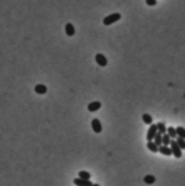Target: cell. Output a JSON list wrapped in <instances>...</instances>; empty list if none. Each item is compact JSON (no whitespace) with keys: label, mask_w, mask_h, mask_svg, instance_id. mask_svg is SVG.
I'll return each instance as SVG.
<instances>
[{"label":"cell","mask_w":185,"mask_h":186,"mask_svg":"<svg viewBox=\"0 0 185 186\" xmlns=\"http://www.w3.org/2000/svg\"><path fill=\"white\" fill-rule=\"evenodd\" d=\"M170 149H171V153L174 154L175 158H181L182 157V149H181L180 146H178V143L175 142L174 139H171V142H170Z\"/></svg>","instance_id":"cell-1"},{"label":"cell","mask_w":185,"mask_h":186,"mask_svg":"<svg viewBox=\"0 0 185 186\" xmlns=\"http://www.w3.org/2000/svg\"><path fill=\"white\" fill-rule=\"evenodd\" d=\"M120 18H121V14H120V13H113V14H110V16L105 17L103 24H105V25H111V24H114V22L118 21Z\"/></svg>","instance_id":"cell-2"},{"label":"cell","mask_w":185,"mask_h":186,"mask_svg":"<svg viewBox=\"0 0 185 186\" xmlns=\"http://www.w3.org/2000/svg\"><path fill=\"white\" fill-rule=\"evenodd\" d=\"M156 133H157V125L156 124H150V127H149L148 129V133H146V139H148V142L149 140H153L154 136H156Z\"/></svg>","instance_id":"cell-3"},{"label":"cell","mask_w":185,"mask_h":186,"mask_svg":"<svg viewBox=\"0 0 185 186\" xmlns=\"http://www.w3.org/2000/svg\"><path fill=\"white\" fill-rule=\"evenodd\" d=\"M95 60H96V64H97V65H100V67H106V65H107V59H106L105 54L97 53L95 56Z\"/></svg>","instance_id":"cell-4"},{"label":"cell","mask_w":185,"mask_h":186,"mask_svg":"<svg viewBox=\"0 0 185 186\" xmlns=\"http://www.w3.org/2000/svg\"><path fill=\"white\" fill-rule=\"evenodd\" d=\"M75 186H92L90 179H82V178H75L74 179Z\"/></svg>","instance_id":"cell-5"},{"label":"cell","mask_w":185,"mask_h":186,"mask_svg":"<svg viewBox=\"0 0 185 186\" xmlns=\"http://www.w3.org/2000/svg\"><path fill=\"white\" fill-rule=\"evenodd\" d=\"M159 153H162V154L166 156V157H170V156H173V153H171V149H170V146H164V144L159 146Z\"/></svg>","instance_id":"cell-6"},{"label":"cell","mask_w":185,"mask_h":186,"mask_svg":"<svg viewBox=\"0 0 185 186\" xmlns=\"http://www.w3.org/2000/svg\"><path fill=\"white\" fill-rule=\"evenodd\" d=\"M92 129H93V132L95 133H100L102 132V124L100 121L95 118V120H92Z\"/></svg>","instance_id":"cell-7"},{"label":"cell","mask_w":185,"mask_h":186,"mask_svg":"<svg viewBox=\"0 0 185 186\" xmlns=\"http://www.w3.org/2000/svg\"><path fill=\"white\" fill-rule=\"evenodd\" d=\"M100 107H102L100 101H92V103H89V104H88V111L95 112V111H97Z\"/></svg>","instance_id":"cell-8"},{"label":"cell","mask_w":185,"mask_h":186,"mask_svg":"<svg viewBox=\"0 0 185 186\" xmlns=\"http://www.w3.org/2000/svg\"><path fill=\"white\" fill-rule=\"evenodd\" d=\"M65 33H67V36H74L75 28L71 22H67V24H65Z\"/></svg>","instance_id":"cell-9"},{"label":"cell","mask_w":185,"mask_h":186,"mask_svg":"<svg viewBox=\"0 0 185 186\" xmlns=\"http://www.w3.org/2000/svg\"><path fill=\"white\" fill-rule=\"evenodd\" d=\"M148 149L152 151V153H159V146L154 143L153 140H149L148 142Z\"/></svg>","instance_id":"cell-10"},{"label":"cell","mask_w":185,"mask_h":186,"mask_svg":"<svg viewBox=\"0 0 185 186\" xmlns=\"http://www.w3.org/2000/svg\"><path fill=\"white\" fill-rule=\"evenodd\" d=\"M35 92H36L38 95H45V93L48 92V88L45 85H41V83H39V85L35 86Z\"/></svg>","instance_id":"cell-11"},{"label":"cell","mask_w":185,"mask_h":186,"mask_svg":"<svg viewBox=\"0 0 185 186\" xmlns=\"http://www.w3.org/2000/svg\"><path fill=\"white\" fill-rule=\"evenodd\" d=\"M167 135H169L171 139H177V131H175V128L174 127H169L167 128Z\"/></svg>","instance_id":"cell-12"},{"label":"cell","mask_w":185,"mask_h":186,"mask_svg":"<svg viewBox=\"0 0 185 186\" xmlns=\"http://www.w3.org/2000/svg\"><path fill=\"white\" fill-rule=\"evenodd\" d=\"M157 125V132L160 133V135H164V133L167 132V127L164 125V122H159V124H156Z\"/></svg>","instance_id":"cell-13"},{"label":"cell","mask_w":185,"mask_h":186,"mask_svg":"<svg viewBox=\"0 0 185 186\" xmlns=\"http://www.w3.org/2000/svg\"><path fill=\"white\" fill-rule=\"evenodd\" d=\"M143 182L146 183V185H153L154 182H156V178L153 175H146L143 178Z\"/></svg>","instance_id":"cell-14"},{"label":"cell","mask_w":185,"mask_h":186,"mask_svg":"<svg viewBox=\"0 0 185 186\" xmlns=\"http://www.w3.org/2000/svg\"><path fill=\"white\" fill-rule=\"evenodd\" d=\"M175 131H177V138L185 139V128L184 127H177L175 128Z\"/></svg>","instance_id":"cell-15"},{"label":"cell","mask_w":185,"mask_h":186,"mask_svg":"<svg viewBox=\"0 0 185 186\" xmlns=\"http://www.w3.org/2000/svg\"><path fill=\"white\" fill-rule=\"evenodd\" d=\"M153 142L156 144H157V146H162V144H163V135H160V133H156V136H154V139H153Z\"/></svg>","instance_id":"cell-16"},{"label":"cell","mask_w":185,"mask_h":186,"mask_svg":"<svg viewBox=\"0 0 185 186\" xmlns=\"http://www.w3.org/2000/svg\"><path fill=\"white\" fill-rule=\"evenodd\" d=\"M142 121L145 124H148V125H150V124L153 122V120H152V115H150V114H143V115H142Z\"/></svg>","instance_id":"cell-17"},{"label":"cell","mask_w":185,"mask_h":186,"mask_svg":"<svg viewBox=\"0 0 185 186\" xmlns=\"http://www.w3.org/2000/svg\"><path fill=\"white\" fill-rule=\"evenodd\" d=\"M78 178H82V179H90V174L88 171H79Z\"/></svg>","instance_id":"cell-18"},{"label":"cell","mask_w":185,"mask_h":186,"mask_svg":"<svg viewBox=\"0 0 185 186\" xmlns=\"http://www.w3.org/2000/svg\"><path fill=\"white\" fill-rule=\"evenodd\" d=\"M175 142L178 143V146H180L182 150H185V139H182V138H177L175 139Z\"/></svg>","instance_id":"cell-19"},{"label":"cell","mask_w":185,"mask_h":186,"mask_svg":"<svg viewBox=\"0 0 185 186\" xmlns=\"http://www.w3.org/2000/svg\"><path fill=\"white\" fill-rule=\"evenodd\" d=\"M170 142H171V138H170L167 133H164V135H163V144H164V146H169Z\"/></svg>","instance_id":"cell-20"},{"label":"cell","mask_w":185,"mask_h":186,"mask_svg":"<svg viewBox=\"0 0 185 186\" xmlns=\"http://www.w3.org/2000/svg\"><path fill=\"white\" fill-rule=\"evenodd\" d=\"M146 4H148V6H152V7H153V6L157 4V0H146Z\"/></svg>","instance_id":"cell-21"},{"label":"cell","mask_w":185,"mask_h":186,"mask_svg":"<svg viewBox=\"0 0 185 186\" xmlns=\"http://www.w3.org/2000/svg\"><path fill=\"white\" fill-rule=\"evenodd\" d=\"M92 186H100L99 183H92Z\"/></svg>","instance_id":"cell-22"}]
</instances>
